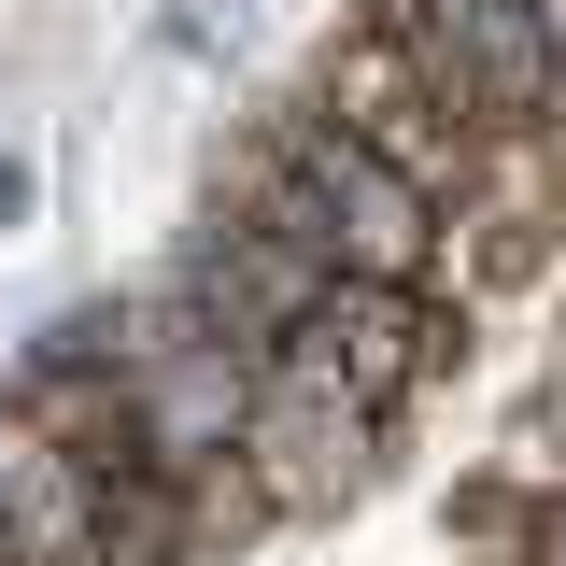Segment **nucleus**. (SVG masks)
<instances>
[{
    "label": "nucleus",
    "instance_id": "obj_1",
    "mask_svg": "<svg viewBox=\"0 0 566 566\" xmlns=\"http://www.w3.org/2000/svg\"><path fill=\"white\" fill-rule=\"evenodd\" d=\"M255 142H270L312 199H326V270H340V283H439V255H453L439 199H411V185H397V170H382L326 99H283Z\"/></svg>",
    "mask_w": 566,
    "mask_h": 566
},
{
    "label": "nucleus",
    "instance_id": "obj_2",
    "mask_svg": "<svg viewBox=\"0 0 566 566\" xmlns=\"http://www.w3.org/2000/svg\"><path fill=\"white\" fill-rule=\"evenodd\" d=\"M270 354H297V368H326L354 411H411L424 382L468 354V312H439V283H326V312L297 326V340H270Z\"/></svg>",
    "mask_w": 566,
    "mask_h": 566
},
{
    "label": "nucleus",
    "instance_id": "obj_3",
    "mask_svg": "<svg viewBox=\"0 0 566 566\" xmlns=\"http://www.w3.org/2000/svg\"><path fill=\"white\" fill-rule=\"evenodd\" d=\"M368 468H382V411H354L326 368L270 354V368H255V411H241V495H255V510H326V495H354Z\"/></svg>",
    "mask_w": 566,
    "mask_h": 566
},
{
    "label": "nucleus",
    "instance_id": "obj_4",
    "mask_svg": "<svg viewBox=\"0 0 566 566\" xmlns=\"http://www.w3.org/2000/svg\"><path fill=\"white\" fill-rule=\"evenodd\" d=\"M43 382H128V297H71L57 326L14 354V397H43Z\"/></svg>",
    "mask_w": 566,
    "mask_h": 566
},
{
    "label": "nucleus",
    "instance_id": "obj_5",
    "mask_svg": "<svg viewBox=\"0 0 566 566\" xmlns=\"http://www.w3.org/2000/svg\"><path fill=\"white\" fill-rule=\"evenodd\" d=\"M156 57H185V71L241 57V0H156Z\"/></svg>",
    "mask_w": 566,
    "mask_h": 566
},
{
    "label": "nucleus",
    "instance_id": "obj_6",
    "mask_svg": "<svg viewBox=\"0 0 566 566\" xmlns=\"http://www.w3.org/2000/svg\"><path fill=\"white\" fill-rule=\"evenodd\" d=\"M29 212H43V156H14V142H0V241H14Z\"/></svg>",
    "mask_w": 566,
    "mask_h": 566
},
{
    "label": "nucleus",
    "instance_id": "obj_7",
    "mask_svg": "<svg viewBox=\"0 0 566 566\" xmlns=\"http://www.w3.org/2000/svg\"><path fill=\"white\" fill-rule=\"evenodd\" d=\"M524 29H538V43H553V71H566V0H524Z\"/></svg>",
    "mask_w": 566,
    "mask_h": 566
}]
</instances>
